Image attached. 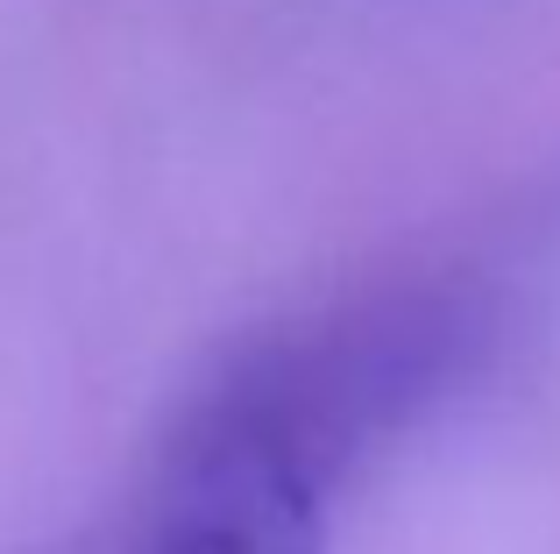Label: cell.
Instances as JSON below:
<instances>
[{"label":"cell","mask_w":560,"mask_h":554,"mask_svg":"<svg viewBox=\"0 0 560 554\" xmlns=\"http://www.w3.org/2000/svg\"><path fill=\"white\" fill-rule=\"evenodd\" d=\"M334 498L277 434L199 384L85 554H327Z\"/></svg>","instance_id":"6da1fadb"}]
</instances>
